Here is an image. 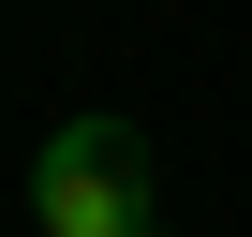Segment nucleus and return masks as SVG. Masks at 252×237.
I'll return each mask as SVG.
<instances>
[{"instance_id":"f257e3e1","label":"nucleus","mask_w":252,"mask_h":237,"mask_svg":"<svg viewBox=\"0 0 252 237\" xmlns=\"http://www.w3.org/2000/svg\"><path fill=\"white\" fill-rule=\"evenodd\" d=\"M30 222L45 237H163V178L134 118H60L30 163Z\"/></svg>"}]
</instances>
